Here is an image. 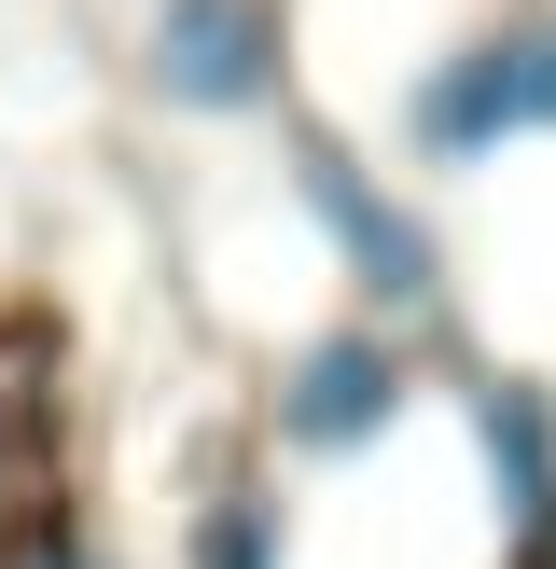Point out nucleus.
Returning <instances> with one entry per match:
<instances>
[{"label":"nucleus","mask_w":556,"mask_h":569,"mask_svg":"<svg viewBox=\"0 0 556 569\" xmlns=\"http://www.w3.org/2000/svg\"><path fill=\"white\" fill-rule=\"evenodd\" d=\"M292 194L320 209V237L348 250V278L389 306V320H431V306H445V250H431V222H417L404 194H376V167H361L334 126H292Z\"/></svg>","instance_id":"nucleus-1"},{"label":"nucleus","mask_w":556,"mask_h":569,"mask_svg":"<svg viewBox=\"0 0 556 569\" xmlns=\"http://www.w3.org/2000/svg\"><path fill=\"white\" fill-rule=\"evenodd\" d=\"M139 83L167 111H265L278 98V0H153L139 14Z\"/></svg>","instance_id":"nucleus-2"},{"label":"nucleus","mask_w":556,"mask_h":569,"mask_svg":"<svg viewBox=\"0 0 556 569\" xmlns=\"http://www.w3.org/2000/svg\"><path fill=\"white\" fill-rule=\"evenodd\" d=\"M404 417V348L389 333H320V348H292V376H278V445L292 459H361V445Z\"/></svg>","instance_id":"nucleus-3"},{"label":"nucleus","mask_w":556,"mask_h":569,"mask_svg":"<svg viewBox=\"0 0 556 569\" xmlns=\"http://www.w3.org/2000/svg\"><path fill=\"white\" fill-rule=\"evenodd\" d=\"M404 126H417V153H431V167H473V153H500V139H528V126H515V70H500V42L431 56L417 98H404Z\"/></svg>","instance_id":"nucleus-4"},{"label":"nucleus","mask_w":556,"mask_h":569,"mask_svg":"<svg viewBox=\"0 0 556 569\" xmlns=\"http://www.w3.org/2000/svg\"><path fill=\"white\" fill-rule=\"evenodd\" d=\"M473 445H487V487L515 528H556V403L528 376H487L473 389Z\"/></svg>","instance_id":"nucleus-5"},{"label":"nucleus","mask_w":556,"mask_h":569,"mask_svg":"<svg viewBox=\"0 0 556 569\" xmlns=\"http://www.w3.org/2000/svg\"><path fill=\"white\" fill-rule=\"evenodd\" d=\"M292 542H278V500H250V487H222L209 515H195V569H278Z\"/></svg>","instance_id":"nucleus-6"},{"label":"nucleus","mask_w":556,"mask_h":569,"mask_svg":"<svg viewBox=\"0 0 556 569\" xmlns=\"http://www.w3.org/2000/svg\"><path fill=\"white\" fill-rule=\"evenodd\" d=\"M500 70H515V126H556V14L500 28Z\"/></svg>","instance_id":"nucleus-7"},{"label":"nucleus","mask_w":556,"mask_h":569,"mask_svg":"<svg viewBox=\"0 0 556 569\" xmlns=\"http://www.w3.org/2000/svg\"><path fill=\"white\" fill-rule=\"evenodd\" d=\"M28 333H42V320H0V361H14ZM0 445H28V389H14V376H0Z\"/></svg>","instance_id":"nucleus-8"}]
</instances>
